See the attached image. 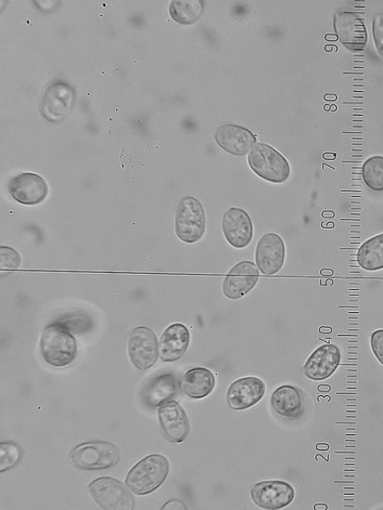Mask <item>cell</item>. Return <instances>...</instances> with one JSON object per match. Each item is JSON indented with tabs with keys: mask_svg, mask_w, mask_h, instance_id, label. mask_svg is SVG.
<instances>
[{
	"mask_svg": "<svg viewBox=\"0 0 383 510\" xmlns=\"http://www.w3.org/2000/svg\"><path fill=\"white\" fill-rule=\"evenodd\" d=\"M215 139L224 151L235 156L249 153L257 142L249 129L235 124L222 125L216 129Z\"/></svg>",
	"mask_w": 383,
	"mask_h": 510,
	"instance_id": "cell-18",
	"label": "cell"
},
{
	"mask_svg": "<svg viewBox=\"0 0 383 510\" xmlns=\"http://www.w3.org/2000/svg\"><path fill=\"white\" fill-rule=\"evenodd\" d=\"M260 278V270L250 260H242L230 269L223 282V292L230 300L248 295Z\"/></svg>",
	"mask_w": 383,
	"mask_h": 510,
	"instance_id": "cell-12",
	"label": "cell"
},
{
	"mask_svg": "<svg viewBox=\"0 0 383 510\" xmlns=\"http://www.w3.org/2000/svg\"><path fill=\"white\" fill-rule=\"evenodd\" d=\"M255 505L267 510H279L289 506L296 498L295 489L284 481H264L251 489Z\"/></svg>",
	"mask_w": 383,
	"mask_h": 510,
	"instance_id": "cell-10",
	"label": "cell"
},
{
	"mask_svg": "<svg viewBox=\"0 0 383 510\" xmlns=\"http://www.w3.org/2000/svg\"><path fill=\"white\" fill-rule=\"evenodd\" d=\"M363 179L370 190L383 191V156L374 155L364 162Z\"/></svg>",
	"mask_w": 383,
	"mask_h": 510,
	"instance_id": "cell-25",
	"label": "cell"
},
{
	"mask_svg": "<svg viewBox=\"0 0 383 510\" xmlns=\"http://www.w3.org/2000/svg\"><path fill=\"white\" fill-rule=\"evenodd\" d=\"M177 391V382L172 374H162L144 388L143 401L147 407L155 408L161 407L166 401L171 399Z\"/></svg>",
	"mask_w": 383,
	"mask_h": 510,
	"instance_id": "cell-21",
	"label": "cell"
},
{
	"mask_svg": "<svg viewBox=\"0 0 383 510\" xmlns=\"http://www.w3.org/2000/svg\"><path fill=\"white\" fill-rule=\"evenodd\" d=\"M207 229V218L201 202L194 196H185L178 203L175 230L177 238L192 244L200 242Z\"/></svg>",
	"mask_w": 383,
	"mask_h": 510,
	"instance_id": "cell-4",
	"label": "cell"
},
{
	"mask_svg": "<svg viewBox=\"0 0 383 510\" xmlns=\"http://www.w3.org/2000/svg\"><path fill=\"white\" fill-rule=\"evenodd\" d=\"M54 323L59 324L72 334H84L92 331L94 321L86 312L77 311L60 317Z\"/></svg>",
	"mask_w": 383,
	"mask_h": 510,
	"instance_id": "cell-26",
	"label": "cell"
},
{
	"mask_svg": "<svg viewBox=\"0 0 383 510\" xmlns=\"http://www.w3.org/2000/svg\"><path fill=\"white\" fill-rule=\"evenodd\" d=\"M370 343L375 358L383 366V330L374 332Z\"/></svg>",
	"mask_w": 383,
	"mask_h": 510,
	"instance_id": "cell-30",
	"label": "cell"
},
{
	"mask_svg": "<svg viewBox=\"0 0 383 510\" xmlns=\"http://www.w3.org/2000/svg\"><path fill=\"white\" fill-rule=\"evenodd\" d=\"M330 109V106H326V107H325V110H326L327 111H328Z\"/></svg>",
	"mask_w": 383,
	"mask_h": 510,
	"instance_id": "cell-40",
	"label": "cell"
},
{
	"mask_svg": "<svg viewBox=\"0 0 383 510\" xmlns=\"http://www.w3.org/2000/svg\"><path fill=\"white\" fill-rule=\"evenodd\" d=\"M286 244L276 233H266L260 238L255 251V264L265 276H273L283 268L286 260Z\"/></svg>",
	"mask_w": 383,
	"mask_h": 510,
	"instance_id": "cell-9",
	"label": "cell"
},
{
	"mask_svg": "<svg viewBox=\"0 0 383 510\" xmlns=\"http://www.w3.org/2000/svg\"><path fill=\"white\" fill-rule=\"evenodd\" d=\"M215 386V375L210 370L206 368H195L188 371L183 375L181 382L184 394L194 399L208 397Z\"/></svg>",
	"mask_w": 383,
	"mask_h": 510,
	"instance_id": "cell-22",
	"label": "cell"
},
{
	"mask_svg": "<svg viewBox=\"0 0 383 510\" xmlns=\"http://www.w3.org/2000/svg\"><path fill=\"white\" fill-rule=\"evenodd\" d=\"M322 227L327 229H331L335 227V225L333 224V222H331V224L330 222H329V224L327 225L322 224Z\"/></svg>",
	"mask_w": 383,
	"mask_h": 510,
	"instance_id": "cell-36",
	"label": "cell"
},
{
	"mask_svg": "<svg viewBox=\"0 0 383 510\" xmlns=\"http://www.w3.org/2000/svg\"><path fill=\"white\" fill-rule=\"evenodd\" d=\"M272 407L287 421H297L304 414V401L300 391L291 385L278 387L272 396Z\"/></svg>",
	"mask_w": 383,
	"mask_h": 510,
	"instance_id": "cell-19",
	"label": "cell"
},
{
	"mask_svg": "<svg viewBox=\"0 0 383 510\" xmlns=\"http://www.w3.org/2000/svg\"><path fill=\"white\" fill-rule=\"evenodd\" d=\"M170 465L161 455H151L135 465L126 479V485L136 495H146L159 489L167 478Z\"/></svg>",
	"mask_w": 383,
	"mask_h": 510,
	"instance_id": "cell-2",
	"label": "cell"
},
{
	"mask_svg": "<svg viewBox=\"0 0 383 510\" xmlns=\"http://www.w3.org/2000/svg\"><path fill=\"white\" fill-rule=\"evenodd\" d=\"M322 217L326 218H335V213L331 211H325L322 213Z\"/></svg>",
	"mask_w": 383,
	"mask_h": 510,
	"instance_id": "cell-32",
	"label": "cell"
},
{
	"mask_svg": "<svg viewBox=\"0 0 383 510\" xmlns=\"http://www.w3.org/2000/svg\"><path fill=\"white\" fill-rule=\"evenodd\" d=\"M319 332H321L322 333H330L331 332H333V330H331L330 328H321Z\"/></svg>",
	"mask_w": 383,
	"mask_h": 510,
	"instance_id": "cell-37",
	"label": "cell"
},
{
	"mask_svg": "<svg viewBox=\"0 0 383 510\" xmlns=\"http://www.w3.org/2000/svg\"><path fill=\"white\" fill-rule=\"evenodd\" d=\"M248 160L254 174L267 182L281 185L290 177L286 157L267 144H257L249 153Z\"/></svg>",
	"mask_w": 383,
	"mask_h": 510,
	"instance_id": "cell-3",
	"label": "cell"
},
{
	"mask_svg": "<svg viewBox=\"0 0 383 510\" xmlns=\"http://www.w3.org/2000/svg\"><path fill=\"white\" fill-rule=\"evenodd\" d=\"M127 353L133 365L139 371L152 367L159 359L158 339L147 326H138L132 331L127 340Z\"/></svg>",
	"mask_w": 383,
	"mask_h": 510,
	"instance_id": "cell-8",
	"label": "cell"
},
{
	"mask_svg": "<svg viewBox=\"0 0 383 510\" xmlns=\"http://www.w3.org/2000/svg\"><path fill=\"white\" fill-rule=\"evenodd\" d=\"M71 465L80 470L108 469L119 461V451L106 441H89L75 447L69 453Z\"/></svg>",
	"mask_w": 383,
	"mask_h": 510,
	"instance_id": "cell-6",
	"label": "cell"
},
{
	"mask_svg": "<svg viewBox=\"0 0 383 510\" xmlns=\"http://www.w3.org/2000/svg\"><path fill=\"white\" fill-rule=\"evenodd\" d=\"M341 361L338 346L326 344L317 348L306 361L303 374L314 382H322L335 374Z\"/></svg>",
	"mask_w": 383,
	"mask_h": 510,
	"instance_id": "cell-16",
	"label": "cell"
},
{
	"mask_svg": "<svg viewBox=\"0 0 383 510\" xmlns=\"http://www.w3.org/2000/svg\"><path fill=\"white\" fill-rule=\"evenodd\" d=\"M41 355L53 367H66L77 356L74 336L59 324L45 326L41 336Z\"/></svg>",
	"mask_w": 383,
	"mask_h": 510,
	"instance_id": "cell-1",
	"label": "cell"
},
{
	"mask_svg": "<svg viewBox=\"0 0 383 510\" xmlns=\"http://www.w3.org/2000/svg\"><path fill=\"white\" fill-rule=\"evenodd\" d=\"M162 509H186V508L185 506L181 501L173 500L168 503H166L162 506Z\"/></svg>",
	"mask_w": 383,
	"mask_h": 510,
	"instance_id": "cell-31",
	"label": "cell"
},
{
	"mask_svg": "<svg viewBox=\"0 0 383 510\" xmlns=\"http://www.w3.org/2000/svg\"><path fill=\"white\" fill-rule=\"evenodd\" d=\"M8 191L17 202L33 206L42 203L47 198L48 186L41 176L23 173L9 181Z\"/></svg>",
	"mask_w": 383,
	"mask_h": 510,
	"instance_id": "cell-15",
	"label": "cell"
},
{
	"mask_svg": "<svg viewBox=\"0 0 383 510\" xmlns=\"http://www.w3.org/2000/svg\"><path fill=\"white\" fill-rule=\"evenodd\" d=\"M373 36L378 53L383 58V11L377 12L374 16Z\"/></svg>",
	"mask_w": 383,
	"mask_h": 510,
	"instance_id": "cell-29",
	"label": "cell"
},
{
	"mask_svg": "<svg viewBox=\"0 0 383 510\" xmlns=\"http://www.w3.org/2000/svg\"><path fill=\"white\" fill-rule=\"evenodd\" d=\"M335 31L341 44L350 51L363 50L367 44V31L364 21L352 10L340 9L336 12Z\"/></svg>",
	"mask_w": 383,
	"mask_h": 510,
	"instance_id": "cell-11",
	"label": "cell"
},
{
	"mask_svg": "<svg viewBox=\"0 0 383 510\" xmlns=\"http://www.w3.org/2000/svg\"><path fill=\"white\" fill-rule=\"evenodd\" d=\"M75 103V89L63 80H55L45 87L38 110L47 121L61 123L71 113Z\"/></svg>",
	"mask_w": 383,
	"mask_h": 510,
	"instance_id": "cell-5",
	"label": "cell"
},
{
	"mask_svg": "<svg viewBox=\"0 0 383 510\" xmlns=\"http://www.w3.org/2000/svg\"><path fill=\"white\" fill-rule=\"evenodd\" d=\"M330 390V386L328 385H322L318 387L319 391H329Z\"/></svg>",
	"mask_w": 383,
	"mask_h": 510,
	"instance_id": "cell-34",
	"label": "cell"
},
{
	"mask_svg": "<svg viewBox=\"0 0 383 510\" xmlns=\"http://www.w3.org/2000/svg\"><path fill=\"white\" fill-rule=\"evenodd\" d=\"M190 343V333L186 326L175 323L166 329L160 338L159 352L164 362H174L184 355Z\"/></svg>",
	"mask_w": 383,
	"mask_h": 510,
	"instance_id": "cell-20",
	"label": "cell"
},
{
	"mask_svg": "<svg viewBox=\"0 0 383 510\" xmlns=\"http://www.w3.org/2000/svg\"><path fill=\"white\" fill-rule=\"evenodd\" d=\"M94 503L103 509H134L133 495L122 483L110 477L95 480L88 486Z\"/></svg>",
	"mask_w": 383,
	"mask_h": 510,
	"instance_id": "cell-7",
	"label": "cell"
},
{
	"mask_svg": "<svg viewBox=\"0 0 383 510\" xmlns=\"http://www.w3.org/2000/svg\"><path fill=\"white\" fill-rule=\"evenodd\" d=\"M160 428L166 438L175 443L184 441L190 432L188 416L180 403L166 402L159 409Z\"/></svg>",
	"mask_w": 383,
	"mask_h": 510,
	"instance_id": "cell-17",
	"label": "cell"
},
{
	"mask_svg": "<svg viewBox=\"0 0 383 510\" xmlns=\"http://www.w3.org/2000/svg\"><path fill=\"white\" fill-rule=\"evenodd\" d=\"M338 36H330V35H327L326 36V39L327 41H338Z\"/></svg>",
	"mask_w": 383,
	"mask_h": 510,
	"instance_id": "cell-35",
	"label": "cell"
},
{
	"mask_svg": "<svg viewBox=\"0 0 383 510\" xmlns=\"http://www.w3.org/2000/svg\"><path fill=\"white\" fill-rule=\"evenodd\" d=\"M330 111H337V107H336V106H331V107H330Z\"/></svg>",
	"mask_w": 383,
	"mask_h": 510,
	"instance_id": "cell-39",
	"label": "cell"
},
{
	"mask_svg": "<svg viewBox=\"0 0 383 510\" xmlns=\"http://www.w3.org/2000/svg\"><path fill=\"white\" fill-rule=\"evenodd\" d=\"M3 269H19L21 265L20 253L10 246L0 247Z\"/></svg>",
	"mask_w": 383,
	"mask_h": 510,
	"instance_id": "cell-28",
	"label": "cell"
},
{
	"mask_svg": "<svg viewBox=\"0 0 383 510\" xmlns=\"http://www.w3.org/2000/svg\"><path fill=\"white\" fill-rule=\"evenodd\" d=\"M222 227L226 242L236 250H244L253 240L252 219L249 214L240 208L228 209L224 215Z\"/></svg>",
	"mask_w": 383,
	"mask_h": 510,
	"instance_id": "cell-14",
	"label": "cell"
},
{
	"mask_svg": "<svg viewBox=\"0 0 383 510\" xmlns=\"http://www.w3.org/2000/svg\"><path fill=\"white\" fill-rule=\"evenodd\" d=\"M203 7V2L200 0H177L170 4L169 11L175 21L190 25L200 18Z\"/></svg>",
	"mask_w": 383,
	"mask_h": 510,
	"instance_id": "cell-24",
	"label": "cell"
},
{
	"mask_svg": "<svg viewBox=\"0 0 383 510\" xmlns=\"http://www.w3.org/2000/svg\"><path fill=\"white\" fill-rule=\"evenodd\" d=\"M265 391L262 379L255 376L241 377L227 390L228 407L233 411L248 410L263 399Z\"/></svg>",
	"mask_w": 383,
	"mask_h": 510,
	"instance_id": "cell-13",
	"label": "cell"
},
{
	"mask_svg": "<svg viewBox=\"0 0 383 510\" xmlns=\"http://www.w3.org/2000/svg\"><path fill=\"white\" fill-rule=\"evenodd\" d=\"M21 452L17 444L12 442H3L0 444V471H4L14 467L20 460Z\"/></svg>",
	"mask_w": 383,
	"mask_h": 510,
	"instance_id": "cell-27",
	"label": "cell"
},
{
	"mask_svg": "<svg viewBox=\"0 0 383 510\" xmlns=\"http://www.w3.org/2000/svg\"><path fill=\"white\" fill-rule=\"evenodd\" d=\"M324 98H325V100H327V101H336L338 97H337V95H325Z\"/></svg>",
	"mask_w": 383,
	"mask_h": 510,
	"instance_id": "cell-33",
	"label": "cell"
},
{
	"mask_svg": "<svg viewBox=\"0 0 383 510\" xmlns=\"http://www.w3.org/2000/svg\"><path fill=\"white\" fill-rule=\"evenodd\" d=\"M356 259L366 271L383 269V233L367 240L357 251Z\"/></svg>",
	"mask_w": 383,
	"mask_h": 510,
	"instance_id": "cell-23",
	"label": "cell"
},
{
	"mask_svg": "<svg viewBox=\"0 0 383 510\" xmlns=\"http://www.w3.org/2000/svg\"><path fill=\"white\" fill-rule=\"evenodd\" d=\"M322 275H333V270H329V272H326V270H322Z\"/></svg>",
	"mask_w": 383,
	"mask_h": 510,
	"instance_id": "cell-38",
	"label": "cell"
}]
</instances>
